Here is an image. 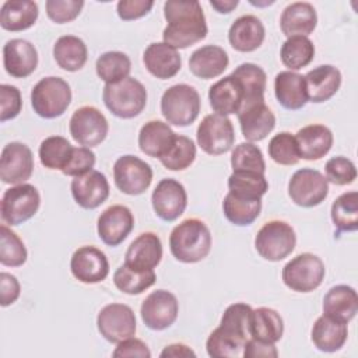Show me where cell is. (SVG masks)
<instances>
[{"mask_svg": "<svg viewBox=\"0 0 358 358\" xmlns=\"http://www.w3.org/2000/svg\"><path fill=\"white\" fill-rule=\"evenodd\" d=\"M166 27L162 42L175 48H189L207 36L208 28L201 4L197 0H168L164 3Z\"/></svg>", "mask_w": 358, "mask_h": 358, "instance_id": "6da1fadb", "label": "cell"}, {"mask_svg": "<svg viewBox=\"0 0 358 358\" xmlns=\"http://www.w3.org/2000/svg\"><path fill=\"white\" fill-rule=\"evenodd\" d=\"M211 232L199 218H187L178 224L169 235L172 256L182 263H197L211 250Z\"/></svg>", "mask_w": 358, "mask_h": 358, "instance_id": "7a4b0ae2", "label": "cell"}, {"mask_svg": "<svg viewBox=\"0 0 358 358\" xmlns=\"http://www.w3.org/2000/svg\"><path fill=\"white\" fill-rule=\"evenodd\" d=\"M105 106L120 119L138 116L147 105V90L134 77H127L119 83L105 84L102 90Z\"/></svg>", "mask_w": 358, "mask_h": 358, "instance_id": "3957f363", "label": "cell"}, {"mask_svg": "<svg viewBox=\"0 0 358 358\" xmlns=\"http://www.w3.org/2000/svg\"><path fill=\"white\" fill-rule=\"evenodd\" d=\"M200 106L197 90L187 84H175L161 96V113L168 124L179 127L192 124L199 116Z\"/></svg>", "mask_w": 358, "mask_h": 358, "instance_id": "277c9868", "label": "cell"}, {"mask_svg": "<svg viewBox=\"0 0 358 358\" xmlns=\"http://www.w3.org/2000/svg\"><path fill=\"white\" fill-rule=\"evenodd\" d=\"M71 102V90L67 81L49 76L39 80L31 91L34 112L43 119L62 116Z\"/></svg>", "mask_w": 358, "mask_h": 358, "instance_id": "5b68a950", "label": "cell"}, {"mask_svg": "<svg viewBox=\"0 0 358 358\" xmlns=\"http://www.w3.org/2000/svg\"><path fill=\"white\" fill-rule=\"evenodd\" d=\"M296 235L294 228L281 220L266 222L256 234L255 248L268 262H280L295 249Z\"/></svg>", "mask_w": 358, "mask_h": 358, "instance_id": "8992f818", "label": "cell"}, {"mask_svg": "<svg viewBox=\"0 0 358 358\" xmlns=\"http://www.w3.org/2000/svg\"><path fill=\"white\" fill-rule=\"evenodd\" d=\"M326 268L320 257L313 253H301L282 267L284 284L296 292H310L316 289L324 278Z\"/></svg>", "mask_w": 358, "mask_h": 358, "instance_id": "52a82bcc", "label": "cell"}, {"mask_svg": "<svg viewBox=\"0 0 358 358\" xmlns=\"http://www.w3.org/2000/svg\"><path fill=\"white\" fill-rule=\"evenodd\" d=\"M41 206L38 189L29 183L14 185L7 189L0 201V213L4 224L20 225L32 218Z\"/></svg>", "mask_w": 358, "mask_h": 358, "instance_id": "ba28073f", "label": "cell"}, {"mask_svg": "<svg viewBox=\"0 0 358 358\" xmlns=\"http://www.w3.org/2000/svg\"><path fill=\"white\" fill-rule=\"evenodd\" d=\"M69 130L76 143L91 148L106 138L109 123L98 108L85 105L74 110L69 123Z\"/></svg>", "mask_w": 358, "mask_h": 358, "instance_id": "9c48e42d", "label": "cell"}, {"mask_svg": "<svg viewBox=\"0 0 358 358\" xmlns=\"http://www.w3.org/2000/svg\"><path fill=\"white\" fill-rule=\"evenodd\" d=\"M288 194L296 206L310 208L324 201L329 194V182L322 172L302 168L292 173L288 182Z\"/></svg>", "mask_w": 358, "mask_h": 358, "instance_id": "30bf717a", "label": "cell"}, {"mask_svg": "<svg viewBox=\"0 0 358 358\" xmlns=\"http://www.w3.org/2000/svg\"><path fill=\"white\" fill-rule=\"evenodd\" d=\"M197 144L208 155H221L228 152L235 141L232 122L218 113L204 116L197 127Z\"/></svg>", "mask_w": 358, "mask_h": 358, "instance_id": "8fae6325", "label": "cell"}, {"mask_svg": "<svg viewBox=\"0 0 358 358\" xmlns=\"http://www.w3.org/2000/svg\"><path fill=\"white\" fill-rule=\"evenodd\" d=\"M113 179L116 187L129 196L144 193L152 182L151 166L136 155H122L113 165Z\"/></svg>", "mask_w": 358, "mask_h": 358, "instance_id": "7c38bea8", "label": "cell"}, {"mask_svg": "<svg viewBox=\"0 0 358 358\" xmlns=\"http://www.w3.org/2000/svg\"><path fill=\"white\" fill-rule=\"evenodd\" d=\"M96 327L101 336L109 343H120L136 334V315L129 305L109 303L99 310Z\"/></svg>", "mask_w": 358, "mask_h": 358, "instance_id": "4fadbf2b", "label": "cell"}, {"mask_svg": "<svg viewBox=\"0 0 358 358\" xmlns=\"http://www.w3.org/2000/svg\"><path fill=\"white\" fill-rule=\"evenodd\" d=\"M178 299L166 289H157L148 294L140 308V315L144 324L157 331L172 326L178 319Z\"/></svg>", "mask_w": 358, "mask_h": 358, "instance_id": "5bb4252c", "label": "cell"}, {"mask_svg": "<svg viewBox=\"0 0 358 358\" xmlns=\"http://www.w3.org/2000/svg\"><path fill=\"white\" fill-rule=\"evenodd\" d=\"M34 172V155L31 148L20 141H11L1 150L0 179L7 185H20Z\"/></svg>", "mask_w": 358, "mask_h": 358, "instance_id": "9a60e30c", "label": "cell"}, {"mask_svg": "<svg viewBox=\"0 0 358 358\" xmlns=\"http://www.w3.org/2000/svg\"><path fill=\"white\" fill-rule=\"evenodd\" d=\"M151 203L155 214L164 221H175L179 218L187 206V193L185 186L172 178L159 180L152 190Z\"/></svg>", "mask_w": 358, "mask_h": 358, "instance_id": "2e32d148", "label": "cell"}, {"mask_svg": "<svg viewBox=\"0 0 358 358\" xmlns=\"http://www.w3.org/2000/svg\"><path fill=\"white\" fill-rule=\"evenodd\" d=\"M70 271L80 282L96 284L108 277L109 262L101 249L95 246H81L70 259Z\"/></svg>", "mask_w": 358, "mask_h": 358, "instance_id": "e0dca14e", "label": "cell"}, {"mask_svg": "<svg viewBox=\"0 0 358 358\" xmlns=\"http://www.w3.org/2000/svg\"><path fill=\"white\" fill-rule=\"evenodd\" d=\"M134 217L129 207L113 204L98 217L96 231L101 241L108 246L120 245L133 231Z\"/></svg>", "mask_w": 358, "mask_h": 358, "instance_id": "ac0fdd59", "label": "cell"}, {"mask_svg": "<svg viewBox=\"0 0 358 358\" xmlns=\"http://www.w3.org/2000/svg\"><path fill=\"white\" fill-rule=\"evenodd\" d=\"M74 201L85 208L94 210L109 197V182L99 171H90L81 176H76L70 185Z\"/></svg>", "mask_w": 358, "mask_h": 358, "instance_id": "d6986e66", "label": "cell"}, {"mask_svg": "<svg viewBox=\"0 0 358 358\" xmlns=\"http://www.w3.org/2000/svg\"><path fill=\"white\" fill-rule=\"evenodd\" d=\"M3 64L11 77L25 78L38 66V52L27 39H10L3 46Z\"/></svg>", "mask_w": 358, "mask_h": 358, "instance_id": "ffe728a7", "label": "cell"}, {"mask_svg": "<svg viewBox=\"0 0 358 358\" xmlns=\"http://www.w3.org/2000/svg\"><path fill=\"white\" fill-rule=\"evenodd\" d=\"M242 136L249 141L266 138L275 127V116L264 102H257L242 108L238 112Z\"/></svg>", "mask_w": 358, "mask_h": 358, "instance_id": "44dd1931", "label": "cell"}, {"mask_svg": "<svg viewBox=\"0 0 358 358\" xmlns=\"http://www.w3.org/2000/svg\"><path fill=\"white\" fill-rule=\"evenodd\" d=\"M143 63L150 74L159 80H168L179 73L182 57L178 49L165 42H152L143 53Z\"/></svg>", "mask_w": 358, "mask_h": 358, "instance_id": "7402d4cb", "label": "cell"}, {"mask_svg": "<svg viewBox=\"0 0 358 358\" xmlns=\"http://www.w3.org/2000/svg\"><path fill=\"white\" fill-rule=\"evenodd\" d=\"M162 259V243L157 234L143 232L127 248L124 264L136 270H154Z\"/></svg>", "mask_w": 358, "mask_h": 358, "instance_id": "603a6c76", "label": "cell"}, {"mask_svg": "<svg viewBox=\"0 0 358 358\" xmlns=\"http://www.w3.org/2000/svg\"><path fill=\"white\" fill-rule=\"evenodd\" d=\"M308 101L322 103L336 95L341 85V73L331 64H322L305 76Z\"/></svg>", "mask_w": 358, "mask_h": 358, "instance_id": "cb8c5ba5", "label": "cell"}, {"mask_svg": "<svg viewBox=\"0 0 358 358\" xmlns=\"http://www.w3.org/2000/svg\"><path fill=\"white\" fill-rule=\"evenodd\" d=\"M266 29L263 22L252 14L236 18L228 31V41L238 52H253L263 43Z\"/></svg>", "mask_w": 358, "mask_h": 358, "instance_id": "d4e9b609", "label": "cell"}, {"mask_svg": "<svg viewBox=\"0 0 358 358\" xmlns=\"http://www.w3.org/2000/svg\"><path fill=\"white\" fill-rule=\"evenodd\" d=\"M358 312L357 291L345 284L331 287L323 298V315L340 322L348 323Z\"/></svg>", "mask_w": 358, "mask_h": 358, "instance_id": "484cf974", "label": "cell"}, {"mask_svg": "<svg viewBox=\"0 0 358 358\" xmlns=\"http://www.w3.org/2000/svg\"><path fill=\"white\" fill-rule=\"evenodd\" d=\"M317 24L316 10L310 3L295 1L288 4L280 17V28L282 34L289 36H308Z\"/></svg>", "mask_w": 358, "mask_h": 358, "instance_id": "4316f807", "label": "cell"}, {"mask_svg": "<svg viewBox=\"0 0 358 358\" xmlns=\"http://www.w3.org/2000/svg\"><path fill=\"white\" fill-rule=\"evenodd\" d=\"M208 101L213 110L218 115H238L243 103V92L241 84L232 74L220 78L210 87Z\"/></svg>", "mask_w": 358, "mask_h": 358, "instance_id": "83f0119b", "label": "cell"}, {"mask_svg": "<svg viewBox=\"0 0 358 358\" xmlns=\"http://www.w3.org/2000/svg\"><path fill=\"white\" fill-rule=\"evenodd\" d=\"M274 94L278 103L288 110L302 109L308 102L305 77L295 71H280L274 78Z\"/></svg>", "mask_w": 358, "mask_h": 358, "instance_id": "f1b7e54d", "label": "cell"}, {"mask_svg": "<svg viewBox=\"0 0 358 358\" xmlns=\"http://www.w3.org/2000/svg\"><path fill=\"white\" fill-rule=\"evenodd\" d=\"M176 133L171 126L161 120H150L140 129L138 147L140 150L152 158H162L173 145Z\"/></svg>", "mask_w": 358, "mask_h": 358, "instance_id": "f546056e", "label": "cell"}, {"mask_svg": "<svg viewBox=\"0 0 358 358\" xmlns=\"http://www.w3.org/2000/svg\"><path fill=\"white\" fill-rule=\"evenodd\" d=\"M299 157L306 161H316L324 157L333 145V133L324 124H308L295 134Z\"/></svg>", "mask_w": 358, "mask_h": 358, "instance_id": "4dcf8cb0", "label": "cell"}, {"mask_svg": "<svg viewBox=\"0 0 358 358\" xmlns=\"http://www.w3.org/2000/svg\"><path fill=\"white\" fill-rule=\"evenodd\" d=\"M229 64L227 52L217 45H206L196 49L189 59V69L193 76L210 80L221 76Z\"/></svg>", "mask_w": 358, "mask_h": 358, "instance_id": "1f68e13d", "label": "cell"}, {"mask_svg": "<svg viewBox=\"0 0 358 358\" xmlns=\"http://www.w3.org/2000/svg\"><path fill=\"white\" fill-rule=\"evenodd\" d=\"M38 4L31 0H7L0 8V25L6 31L18 32L31 28L38 20Z\"/></svg>", "mask_w": 358, "mask_h": 358, "instance_id": "d6a6232c", "label": "cell"}, {"mask_svg": "<svg viewBox=\"0 0 358 358\" xmlns=\"http://www.w3.org/2000/svg\"><path fill=\"white\" fill-rule=\"evenodd\" d=\"M231 74L238 80L242 88V92H243L242 108L252 103L264 102L267 76L260 66L255 63H242Z\"/></svg>", "mask_w": 358, "mask_h": 358, "instance_id": "836d02e7", "label": "cell"}, {"mask_svg": "<svg viewBox=\"0 0 358 358\" xmlns=\"http://www.w3.org/2000/svg\"><path fill=\"white\" fill-rule=\"evenodd\" d=\"M348 329L345 323L336 322L324 315L313 323L310 338L315 347L323 352H336L347 341Z\"/></svg>", "mask_w": 358, "mask_h": 358, "instance_id": "e575fe53", "label": "cell"}, {"mask_svg": "<svg viewBox=\"0 0 358 358\" xmlns=\"http://www.w3.org/2000/svg\"><path fill=\"white\" fill-rule=\"evenodd\" d=\"M249 334L255 340L275 344L284 334V320L271 308H257L252 310Z\"/></svg>", "mask_w": 358, "mask_h": 358, "instance_id": "d590c367", "label": "cell"}, {"mask_svg": "<svg viewBox=\"0 0 358 358\" xmlns=\"http://www.w3.org/2000/svg\"><path fill=\"white\" fill-rule=\"evenodd\" d=\"M53 57L57 66L66 71H78L88 59L85 42L74 35H63L53 45Z\"/></svg>", "mask_w": 358, "mask_h": 358, "instance_id": "8d00e7d4", "label": "cell"}, {"mask_svg": "<svg viewBox=\"0 0 358 358\" xmlns=\"http://www.w3.org/2000/svg\"><path fill=\"white\" fill-rule=\"evenodd\" d=\"M252 310H253L252 306L243 302H236L229 305L221 316L218 330L222 331L225 336L245 345L246 340L250 337L249 324H250Z\"/></svg>", "mask_w": 358, "mask_h": 358, "instance_id": "74e56055", "label": "cell"}, {"mask_svg": "<svg viewBox=\"0 0 358 358\" xmlns=\"http://www.w3.org/2000/svg\"><path fill=\"white\" fill-rule=\"evenodd\" d=\"M225 218L238 227L250 225L262 211V199H243L227 193L222 201Z\"/></svg>", "mask_w": 358, "mask_h": 358, "instance_id": "f35d334b", "label": "cell"}, {"mask_svg": "<svg viewBox=\"0 0 358 358\" xmlns=\"http://www.w3.org/2000/svg\"><path fill=\"white\" fill-rule=\"evenodd\" d=\"M330 217L338 232H354L358 229V193L345 192L331 204Z\"/></svg>", "mask_w": 358, "mask_h": 358, "instance_id": "ab89813d", "label": "cell"}, {"mask_svg": "<svg viewBox=\"0 0 358 358\" xmlns=\"http://www.w3.org/2000/svg\"><path fill=\"white\" fill-rule=\"evenodd\" d=\"M315 56V45L308 36H289L282 43L280 57L289 71L306 67Z\"/></svg>", "mask_w": 358, "mask_h": 358, "instance_id": "60d3db41", "label": "cell"}, {"mask_svg": "<svg viewBox=\"0 0 358 358\" xmlns=\"http://www.w3.org/2000/svg\"><path fill=\"white\" fill-rule=\"evenodd\" d=\"M229 193L243 199H262L268 190V182L263 173L235 171L228 178Z\"/></svg>", "mask_w": 358, "mask_h": 358, "instance_id": "b9f144b4", "label": "cell"}, {"mask_svg": "<svg viewBox=\"0 0 358 358\" xmlns=\"http://www.w3.org/2000/svg\"><path fill=\"white\" fill-rule=\"evenodd\" d=\"M157 275L154 270H136L127 264H122L113 274L116 288L127 295H138L154 285Z\"/></svg>", "mask_w": 358, "mask_h": 358, "instance_id": "7bdbcfd3", "label": "cell"}, {"mask_svg": "<svg viewBox=\"0 0 358 358\" xmlns=\"http://www.w3.org/2000/svg\"><path fill=\"white\" fill-rule=\"evenodd\" d=\"M95 70L98 77L105 81V84H113L129 77L131 70V62L126 53L119 50H110L102 53L96 59Z\"/></svg>", "mask_w": 358, "mask_h": 358, "instance_id": "ee69618b", "label": "cell"}, {"mask_svg": "<svg viewBox=\"0 0 358 358\" xmlns=\"http://www.w3.org/2000/svg\"><path fill=\"white\" fill-rule=\"evenodd\" d=\"M74 147L62 136H49L39 145L41 164L48 169L63 171L69 164Z\"/></svg>", "mask_w": 358, "mask_h": 358, "instance_id": "f6af8a7d", "label": "cell"}, {"mask_svg": "<svg viewBox=\"0 0 358 358\" xmlns=\"http://www.w3.org/2000/svg\"><path fill=\"white\" fill-rule=\"evenodd\" d=\"M27 248L21 238L6 224L0 227V263L7 267H20L27 262Z\"/></svg>", "mask_w": 358, "mask_h": 358, "instance_id": "bcb514c9", "label": "cell"}, {"mask_svg": "<svg viewBox=\"0 0 358 358\" xmlns=\"http://www.w3.org/2000/svg\"><path fill=\"white\" fill-rule=\"evenodd\" d=\"M196 158V145L192 138L176 134L173 145L159 158L161 164L169 171H183L189 168Z\"/></svg>", "mask_w": 358, "mask_h": 358, "instance_id": "7dc6e473", "label": "cell"}, {"mask_svg": "<svg viewBox=\"0 0 358 358\" xmlns=\"http://www.w3.org/2000/svg\"><path fill=\"white\" fill-rule=\"evenodd\" d=\"M231 166L232 172L250 171L263 175L266 172V162L262 150L249 141L241 143L234 148L231 154Z\"/></svg>", "mask_w": 358, "mask_h": 358, "instance_id": "c3c4849f", "label": "cell"}, {"mask_svg": "<svg viewBox=\"0 0 358 358\" xmlns=\"http://www.w3.org/2000/svg\"><path fill=\"white\" fill-rule=\"evenodd\" d=\"M267 148L270 158L278 165H295L301 159L296 138L288 131L273 136Z\"/></svg>", "mask_w": 358, "mask_h": 358, "instance_id": "681fc988", "label": "cell"}, {"mask_svg": "<svg viewBox=\"0 0 358 358\" xmlns=\"http://www.w3.org/2000/svg\"><path fill=\"white\" fill-rule=\"evenodd\" d=\"M243 344L235 341L234 338L225 336L222 331L214 329L207 341H206V350L207 354L213 358H235L242 357L243 352Z\"/></svg>", "mask_w": 358, "mask_h": 358, "instance_id": "f907efd6", "label": "cell"}, {"mask_svg": "<svg viewBox=\"0 0 358 358\" xmlns=\"http://www.w3.org/2000/svg\"><path fill=\"white\" fill-rule=\"evenodd\" d=\"M324 172L327 182L337 186L350 185L357 178V168L354 162L343 155L330 158L324 165Z\"/></svg>", "mask_w": 358, "mask_h": 358, "instance_id": "816d5d0a", "label": "cell"}, {"mask_svg": "<svg viewBox=\"0 0 358 358\" xmlns=\"http://www.w3.org/2000/svg\"><path fill=\"white\" fill-rule=\"evenodd\" d=\"M48 17L56 24H66L76 20L83 7V0H48L45 3Z\"/></svg>", "mask_w": 358, "mask_h": 358, "instance_id": "f5cc1de1", "label": "cell"}, {"mask_svg": "<svg viewBox=\"0 0 358 358\" xmlns=\"http://www.w3.org/2000/svg\"><path fill=\"white\" fill-rule=\"evenodd\" d=\"M0 105H1V110H0V122L1 123L17 117L22 108V98H21L20 90L10 84H1L0 85Z\"/></svg>", "mask_w": 358, "mask_h": 358, "instance_id": "db71d44e", "label": "cell"}, {"mask_svg": "<svg viewBox=\"0 0 358 358\" xmlns=\"http://www.w3.org/2000/svg\"><path fill=\"white\" fill-rule=\"evenodd\" d=\"M95 165V154L88 147H74L71 158L66 168L62 171L67 176H81L92 171Z\"/></svg>", "mask_w": 358, "mask_h": 358, "instance_id": "11a10c76", "label": "cell"}, {"mask_svg": "<svg viewBox=\"0 0 358 358\" xmlns=\"http://www.w3.org/2000/svg\"><path fill=\"white\" fill-rule=\"evenodd\" d=\"M154 7L151 0H120L116 6V11L120 20L133 21L144 17Z\"/></svg>", "mask_w": 358, "mask_h": 358, "instance_id": "9f6ffc18", "label": "cell"}, {"mask_svg": "<svg viewBox=\"0 0 358 358\" xmlns=\"http://www.w3.org/2000/svg\"><path fill=\"white\" fill-rule=\"evenodd\" d=\"M112 355L115 358H126V357H140V358H150L151 351L147 344L136 337H129L117 343L116 348L113 350Z\"/></svg>", "mask_w": 358, "mask_h": 358, "instance_id": "6f0895ef", "label": "cell"}, {"mask_svg": "<svg viewBox=\"0 0 358 358\" xmlns=\"http://www.w3.org/2000/svg\"><path fill=\"white\" fill-rule=\"evenodd\" d=\"M21 294V287L15 275L1 271L0 273V305L3 308L14 303Z\"/></svg>", "mask_w": 358, "mask_h": 358, "instance_id": "680465c9", "label": "cell"}, {"mask_svg": "<svg viewBox=\"0 0 358 358\" xmlns=\"http://www.w3.org/2000/svg\"><path fill=\"white\" fill-rule=\"evenodd\" d=\"M278 355V351L273 343H264L260 340H255L249 337L245 343L242 357L245 358H275Z\"/></svg>", "mask_w": 358, "mask_h": 358, "instance_id": "91938a15", "label": "cell"}, {"mask_svg": "<svg viewBox=\"0 0 358 358\" xmlns=\"http://www.w3.org/2000/svg\"><path fill=\"white\" fill-rule=\"evenodd\" d=\"M159 357L161 358H166V357H173V358H176V357H196V352L190 347H187L186 344L176 343V344L166 345L161 351Z\"/></svg>", "mask_w": 358, "mask_h": 358, "instance_id": "94428289", "label": "cell"}, {"mask_svg": "<svg viewBox=\"0 0 358 358\" xmlns=\"http://www.w3.org/2000/svg\"><path fill=\"white\" fill-rule=\"evenodd\" d=\"M239 4L238 0H211L210 6L215 8L220 14H229L236 6Z\"/></svg>", "mask_w": 358, "mask_h": 358, "instance_id": "6125c7cd", "label": "cell"}]
</instances>
